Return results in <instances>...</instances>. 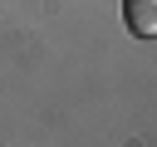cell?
<instances>
[{
	"label": "cell",
	"instance_id": "cell-1",
	"mask_svg": "<svg viewBox=\"0 0 157 147\" xmlns=\"http://www.w3.org/2000/svg\"><path fill=\"white\" fill-rule=\"evenodd\" d=\"M123 20L137 39H152L157 34V0H123Z\"/></svg>",
	"mask_w": 157,
	"mask_h": 147
}]
</instances>
